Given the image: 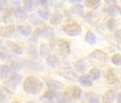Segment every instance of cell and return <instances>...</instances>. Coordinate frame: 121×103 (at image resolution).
Here are the masks:
<instances>
[{"instance_id":"obj_1","label":"cell","mask_w":121,"mask_h":103,"mask_svg":"<svg viewBox=\"0 0 121 103\" xmlns=\"http://www.w3.org/2000/svg\"><path fill=\"white\" fill-rule=\"evenodd\" d=\"M43 86V82L38 77L30 76L24 80L23 89L28 94H36L42 89Z\"/></svg>"},{"instance_id":"obj_2","label":"cell","mask_w":121,"mask_h":103,"mask_svg":"<svg viewBox=\"0 0 121 103\" xmlns=\"http://www.w3.org/2000/svg\"><path fill=\"white\" fill-rule=\"evenodd\" d=\"M51 48L56 54L60 56L66 57L70 53L69 44L61 39H53L51 42Z\"/></svg>"},{"instance_id":"obj_3","label":"cell","mask_w":121,"mask_h":103,"mask_svg":"<svg viewBox=\"0 0 121 103\" xmlns=\"http://www.w3.org/2000/svg\"><path fill=\"white\" fill-rule=\"evenodd\" d=\"M107 55L104 52L97 49L93 51L88 57V62L96 67H103L107 62Z\"/></svg>"},{"instance_id":"obj_4","label":"cell","mask_w":121,"mask_h":103,"mask_svg":"<svg viewBox=\"0 0 121 103\" xmlns=\"http://www.w3.org/2000/svg\"><path fill=\"white\" fill-rule=\"evenodd\" d=\"M63 30L69 36L75 37L78 36L81 33V27L77 23H73L66 25Z\"/></svg>"},{"instance_id":"obj_5","label":"cell","mask_w":121,"mask_h":103,"mask_svg":"<svg viewBox=\"0 0 121 103\" xmlns=\"http://www.w3.org/2000/svg\"><path fill=\"white\" fill-rule=\"evenodd\" d=\"M58 73L60 76L63 77L65 79H67L69 80H71V81H78V76L75 73L74 71H73L71 69L69 68H62L60 69L58 71Z\"/></svg>"},{"instance_id":"obj_6","label":"cell","mask_w":121,"mask_h":103,"mask_svg":"<svg viewBox=\"0 0 121 103\" xmlns=\"http://www.w3.org/2000/svg\"><path fill=\"white\" fill-rule=\"evenodd\" d=\"M53 32V28L49 27H46L42 29H37L34 33V37L36 39L48 37L51 35H52Z\"/></svg>"},{"instance_id":"obj_7","label":"cell","mask_w":121,"mask_h":103,"mask_svg":"<svg viewBox=\"0 0 121 103\" xmlns=\"http://www.w3.org/2000/svg\"><path fill=\"white\" fill-rule=\"evenodd\" d=\"M64 93L69 97L73 99H78L81 94V89L78 86H71L65 89Z\"/></svg>"},{"instance_id":"obj_8","label":"cell","mask_w":121,"mask_h":103,"mask_svg":"<svg viewBox=\"0 0 121 103\" xmlns=\"http://www.w3.org/2000/svg\"><path fill=\"white\" fill-rule=\"evenodd\" d=\"M22 65H24V67L26 70H29V71L33 70V71H39V72L43 70V67L41 65L33 62L29 60H24Z\"/></svg>"},{"instance_id":"obj_9","label":"cell","mask_w":121,"mask_h":103,"mask_svg":"<svg viewBox=\"0 0 121 103\" xmlns=\"http://www.w3.org/2000/svg\"><path fill=\"white\" fill-rule=\"evenodd\" d=\"M16 30L14 25H8L7 27H0V35L4 37H11Z\"/></svg>"},{"instance_id":"obj_10","label":"cell","mask_w":121,"mask_h":103,"mask_svg":"<svg viewBox=\"0 0 121 103\" xmlns=\"http://www.w3.org/2000/svg\"><path fill=\"white\" fill-rule=\"evenodd\" d=\"M45 81L48 87L51 89H60L63 87V84L60 82H58L51 78H45Z\"/></svg>"},{"instance_id":"obj_11","label":"cell","mask_w":121,"mask_h":103,"mask_svg":"<svg viewBox=\"0 0 121 103\" xmlns=\"http://www.w3.org/2000/svg\"><path fill=\"white\" fill-rule=\"evenodd\" d=\"M6 45L12 52H14V53H15L17 55H19L23 54L22 49L17 43H15V42H14L12 41H7L6 42Z\"/></svg>"},{"instance_id":"obj_12","label":"cell","mask_w":121,"mask_h":103,"mask_svg":"<svg viewBox=\"0 0 121 103\" xmlns=\"http://www.w3.org/2000/svg\"><path fill=\"white\" fill-rule=\"evenodd\" d=\"M14 14L16 19L20 22H24L28 18L27 12L22 7H18L17 9H16L14 12Z\"/></svg>"},{"instance_id":"obj_13","label":"cell","mask_w":121,"mask_h":103,"mask_svg":"<svg viewBox=\"0 0 121 103\" xmlns=\"http://www.w3.org/2000/svg\"><path fill=\"white\" fill-rule=\"evenodd\" d=\"M46 64L48 65V66L52 68H57L60 65L58 59L54 55H50L46 58Z\"/></svg>"},{"instance_id":"obj_14","label":"cell","mask_w":121,"mask_h":103,"mask_svg":"<svg viewBox=\"0 0 121 103\" xmlns=\"http://www.w3.org/2000/svg\"><path fill=\"white\" fill-rule=\"evenodd\" d=\"M106 80L107 82L110 84H115L118 82V77L114 73V71L112 69H109L106 73Z\"/></svg>"},{"instance_id":"obj_15","label":"cell","mask_w":121,"mask_h":103,"mask_svg":"<svg viewBox=\"0 0 121 103\" xmlns=\"http://www.w3.org/2000/svg\"><path fill=\"white\" fill-rule=\"evenodd\" d=\"M116 97L115 92L113 90H108L102 97V101L104 103H110L114 101Z\"/></svg>"},{"instance_id":"obj_16","label":"cell","mask_w":121,"mask_h":103,"mask_svg":"<svg viewBox=\"0 0 121 103\" xmlns=\"http://www.w3.org/2000/svg\"><path fill=\"white\" fill-rule=\"evenodd\" d=\"M22 75L19 74H17V73H14L10 77L9 82L12 87H16L17 85H19L22 82Z\"/></svg>"},{"instance_id":"obj_17","label":"cell","mask_w":121,"mask_h":103,"mask_svg":"<svg viewBox=\"0 0 121 103\" xmlns=\"http://www.w3.org/2000/svg\"><path fill=\"white\" fill-rule=\"evenodd\" d=\"M63 19V16L58 12H54L50 19V23L52 25H57L58 24H60L62 21Z\"/></svg>"},{"instance_id":"obj_18","label":"cell","mask_w":121,"mask_h":103,"mask_svg":"<svg viewBox=\"0 0 121 103\" xmlns=\"http://www.w3.org/2000/svg\"><path fill=\"white\" fill-rule=\"evenodd\" d=\"M17 29L19 33L23 36H29L32 32V27L29 24H24L19 26L17 27Z\"/></svg>"},{"instance_id":"obj_19","label":"cell","mask_w":121,"mask_h":103,"mask_svg":"<svg viewBox=\"0 0 121 103\" xmlns=\"http://www.w3.org/2000/svg\"><path fill=\"white\" fill-rule=\"evenodd\" d=\"M108 13L112 17H116L121 14V9L115 4L110 5L108 9Z\"/></svg>"},{"instance_id":"obj_20","label":"cell","mask_w":121,"mask_h":103,"mask_svg":"<svg viewBox=\"0 0 121 103\" xmlns=\"http://www.w3.org/2000/svg\"><path fill=\"white\" fill-rule=\"evenodd\" d=\"M73 65L75 69L79 72H85L87 69V65L84 60H79L76 61V62H74Z\"/></svg>"},{"instance_id":"obj_21","label":"cell","mask_w":121,"mask_h":103,"mask_svg":"<svg viewBox=\"0 0 121 103\" xmlns=\"http://www.w3.org/2000/svg\"><path fill=\"white\" fill-rule=\"evenodd\" d=\"M38 14L41 18H42L44 20H47L51 17V12L48 8L43 7L38 11Z\"/></svg>"},{"instance_id":"obj_22","label":"cell","mask_w":121,"mask_h":103,"mask_svg":"<svg viewBox=\"0 0 121 103\" xmlns=\"http://www.w3.org/2000/svg\"><path fill=\"white\" fill-rule=\"evenodd\" d=\"M40 56L42 58H47L50 55V49L45 44H42L40 47Z\"/></svg>"},{"instance_id":"obj_23","label":"cell","mask_w":121,"mask_h":103,"mask_svg":"<svg viewBox=\"0 0 121 103\" xmlns=\"http://www.w3.org/2000/svg\"><path fill=\"white\" fill-rule=\"evenodd\" d=\"M0 57L3 60H9L12 58V55L4 47H0Z\"/></svg>"},{"instance_id":"obj_24","label":"cell","mask_w":121,"mask_h":103,"mask_svg":"<svg viewBox=\"0 0 121 103\" xmlns=\"http://www.w3.org/2000/svg\"><path fill=\"white\" fill-rule=\"evenodd\" d=\"M100 75V70L98 69V68H93L91 69L88 74V77L90 79V80H95L99 78Z\"/></svg>"},{"instance_id":"obj_25","label":"cell","mask_w":121,"mask_h":103,"mask_svg":"<svg viewBox=\"0 0 121 103\" xmlns=\"http://www.w3.org/2000/svg\"><path fill=\"white\" fill-rule=\"evenodd\" d=\"M85 40L91 45H93L96 42V37L95 34L91 32V31H88L86 37H85Z\"/></svg>"},{"instance_id":"obj_26","label":"cell","mask_w":121,"mask_h":103,"mask_svg":"<svg viewBox=\"0 0 121 103\" xmlns=\"http://www.w3.org/2000/svg\"><path fill=\"white\" fill-rule=\"evenodd\" d=\"M10 69L7 65L0 66V80H4L9 73Z\"/></svg>"},{"instance_id":"obj_27","label":"cell","mask_w":121,"mask_h":103,"mask_svg":"<svg viewBox=\"0 0 121 103\" xmlns=\"http://www.w3.org/2000/svg\"><path fill=\"white\" fill-rule=\"evenodd\" d=\"M118 23L117 21L113 18L110 19L107 22H106V27L107 29H108L110 31H113L115 29H116L117 27Z\"/></svg>"},{"instance_id":"obj_28","label":"cell","mask_w":121,"mask_h":103,"mask_svg":"<svg viewBox=\"0 0 121 103\" xmlns=\"http://www.w3.org/2000/svg\"><path fill=\"white\" fill-rule=\"evenodd\" d=\"M23 3H24V7L28 11L34 10L36 5V2L33 1V0H25V1L23 2Z\"/></svg>"},{"instance_id":"obj_29","label":"cell","mask_w":121,"mask_h":103,"mask_svg":"<svg viewBox=\"0 0 121 103\" xmlns=\"http://www.w3.org/2000/svg\"><path fill=\"white\" fill-rule=\"evenodd\" d=\"M78 80H79V82L81 83V84H82L84 87H91L93 85L92 81L88 77H86V76H81V77H80Z\"/></svg>"},{"instance_id":"obj_30","label":"cell","mask_w":121,"mask_h":103,"mask_svg":"<svg viewBox=\"0 0 121 103\" xmlns=\"http://www.w3.org/2000/svg\"><path fill=\"white\" fill-rule=\"evenodd\" d=\"M57 103H71V99L65 93L60 94L58 96Z\"/></svg>"},{"instance_id":"obj_31","label":"cell","mask_w":121,"mask_h":103,"mask_svg":"<svg viewBox=\"0 0 121 103\" xmlns=\"http://www.w3.org/2000/svg\"><path fill=\"white\" fill-rule=\"evenodd\" d=\"M27 52L32 58H37L36 47L33 44H29L27 47Z\"/></svg>"},{"instance_id":"obj_32","label":"cell","mask_w":121,"mask_h":103,"mask_svg":"<svg viewBox=\"0 0 121 103\" xmlns=\"http://www.w3.org/2000/svg\"><path fill=\"white\" fill-rule=\"evenodd\" d=\"M83 11V7L81 5H75L72 8V12L77 16H81Z\"/></svg>"},{"instance_id":"obj_33","label":"cell","mask_w":121,"mask_h":103,"mask_svg":"<svg viewBox=\"0 0 121 103\" xmlns=\"http://www.w3.org/2000/svg\"><path fill=\"white\" fill-rule=\"evenodd\" d=\"M111 61L113 65H117V66H120L121 65V55L118 53L115 54L111 57Z\"/></svg>"},{"instance_id":"obj_34","label":"cell","mask_w":121,"mask_h":103,"mask_svg":"<svg viewBox=\"0 0 121 103\" xmlns=\"http://www.w3.org/2000/svg\"><path fill=\"white\" fill-rule=\"evenodd\" d=\"M56 93L54 90L53 89H48V90H46L43 94V97L46 99H52L54 97H56Z\"/></svg>"},{"instance_id":"obj_35","label":"cell","mask_w":121,"mask_h":103,"mask_svg":"<svg viewBox=\"0 0 121 103\" xmlns=\"http://www.w3.org/2000/svg\"><path fill=\"white\" fill-rule=\"evenodd\" d=\"M86 97L90 103H98V98L93 92H88L86 94Z\"/></svg>"},{"instance_id":"obj_36","label":"cell","mask_w":121,"mask_h":103,"mask_svg":"<svg viewBox=\"0 0 121 103\" xmlns=\"http://www.w3.org/2000/svg\"><path fill=\"white\" fill-rule=\"evenodd\" d=\"M84 3L87 7H94L99 5L100 2L99 0H88V1H86Z\"/></svg>"},{"instance_id":"obj_37","label":"cell","mask_w":121,"mask_h":103,"mask_svg":"<svg viewBox=\"0 0 121 103\" xmlns=\"http://www.w3.org/2000/svg\"><path fill=\"white\" fill-rule=\"evenodd\" d=\"M21 67H22V63L14 61L11 64V68L13 71H18L21 69Z\"/></svg>"},{"instance_id":"obj_38","label":"cell","mask_w":121,"mask_h":103,"mask_svg":"<svg viewBox=\"0 0 121 103\" xmlns=\"http://www.w3.org/2000/svg\"><path fill=\"white\" fill-rule=\"evenodd\" d=\"M115 38L117 42V44L120 46H121V29H117L115 32Z\"/></svg>"},{"instance_id":"obj_39","label":"cell","mask_w":121,"mask_h":103,"mask_svg":"<svg viewBox=\"0 0 121 103\" xmlns=\"http://www.w3.org/2000/svg\"><path fill=\"white\" fill-rule=\"evenodd\" d=\"M7 90L4 89H0V103H2L7 98Z\"/></svg>"},{"instance_id":"obj_40","label":"cell","mask_w":121,"mask_h":103,"mask_svg":"<svg viewBox=\"0 0 121 103\" xmlns=\"http://www.w3.org/2000/svg\"><path fill=\"white\" fill-rule=\"evenodd\" d=\"M117 103H121V92L117 94Z\"/></svg>"},{"instance_id":"obj_41","label":"cell","mask_w":121,"mask_h":103,"mask_svg":"<svg viewBox=\"0 0 121 103\" xmlns=\"http://www.w3.org/2000/svg\"><path fill=\"white\" fill-rule=\"evenodd\" d=\"M40 4L42 5L43 6H44L45 5L47 4V2H46V1H41V2H40Z\"/></svg>"},{"instance_id":"obj_42","label":"cell","mask_w":121,"mask_h":103,"mask_svg":"<svg viewBox=\"0 0 121 103\" xmlns=\"http://www.w3.org/2000/svg\"><path fill=\"white\" fill-rule=\"evenodd\" d=\"M12 103H20L19 102H18V101H14Z\"/></svg>"},{"instance_id":"obj_43","label":"cell","mask_w":121,"mask_h":103,"mask_svg":"<svg viewBox=\"0 0 121 103\" xmlns=\"http://www.w3.org/2000/svg\"><path fill=\"white\" fill-rule=\"evenodd\" d=\"M27 103H35V102H27Z\"/></svg>"}]
</instances>
